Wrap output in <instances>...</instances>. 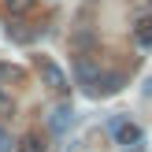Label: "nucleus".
Segmentation results:
<instances>
[{"label": "nucleus", "mask_w": 152, "mask_h": 152, "mask_svg": "<svg viewBox=\"0 0 152 152\" xmlns=\"http://www.w3.org/2000/svg\"><path fill=\"white\" fill-rule=\"evenodd\" d=\"M111 134H115V141L123 148H137L141 141H145V130H141L137 123H130V119H115V123H111Z\"/></svg>", "instance_id": "nucleus-1"}, {"label": "nucleus", "mask_w": 152, "mask_h": 152, "mask_svg": "<svg viewBox=\"0 0 152 152\" xmlns=\"http://www.w3.org/2000/svg\"><path fill=\"white\" fill-rule=\"evenodd\" d=\"M37 71H41V82L52 89V93H67V89H71V86H67V74L59 71L52 59H37Z\"/></svg>", "instance_id": "nucleus-2"}, {"label": "nucleus", "mask_w": 152, "mask_h": 152, "mask_svg": "<svg viewBox=\"0 0 152 152\" xmlns=\"http://www.w3.org/2000/svg\"><path fill=\"white\" fill-rule=\"evenodd\" d=\"M123 82H126V74L111 71V74H104V78H96V86L89 89V93H93V96H115L119 89H123Z\"/></svg>", "instance_id": "nucleus-3"}, {"label": "nucleus", "mask_w": 152, "mask_h": 152, "mask_svg": "<svg viewBox=\"0 0 152 152\" xmlns=\"http://www.w3.org/2000/svg\"><path fill=\"white\" fill-rule=\"evenodd\" d=\"M71 123H74V108H71V104L52 108V115H48V130H52V134H67Z\"/></svg>", "instance_id": "nucleus-4"}, {"label": "nucleus", "mask_w": 152, "mask_h": 152, "mask_svg": "<svg viewBox=\"0 0 152 152\" xmlns=\"http://www.w3.org/2000/svg\"><path fill=\"white\" fill-rule=\"evenodd\" d=\"M78 78H82V86L96 82V63H93V56H89V52H82V56H78Z\"/></svg>", "instance_id": "nucleus-5"}, {"label": "nucleus", "mask_w": 152, "mask_h": 152, "mask_svg": "<svg viewBox=\"0 0 152 152\" xmlns=\"http://www.w3.org/2000/svg\"><path fill=\"white\" fill-rule=\"evenodd\" d=\"M134 41H137L141 48H152V19H141L137 26H134Z\"/></svg>", "instance_id": "nucleus-6"}, {"label": "nucleus", "mask_w": 152, "mask_h": 152, "mask_svg": "<svg viewBox=\"0 0 152 152\" xmlns=\"http://www.w3.org/2000/svg\"><path fill=\"white\" fill-rule=\"evenodd\" d=\"M7 37H11V41H19V45H30L34 41V30H26V22H11V26H7Z\"/></svg>", "instance_id": "nucleus-7"}, {"label": "nucleus", "mask_w": 152, "mask_h": 152, "mask_svg": "<svg viewBox=\"0 0 152 152\" xmlns=\"http://www.w3.org/2000/svg\"><path fill=\"white\" fill-rule=\"evenodd\" d=\"M19 152H45V141H41V134H37V130H30L26 137H22Z\"/></svg>", "instance_id": "nucleus-8"}, {"label": "nucleus", "mask_w": 152, "mask_h": 152, "mask_svg": "<svg viewBox=\"0 0 152 152\" xmlns=\"http://www.w3.org/2000/svg\"><path fill=\"white\" fill-rule=\"evenodd\" d=\"M4 4H7V15L19 19V15H26L30 7H34V0H4Z\"/></svg>", "instance_id": "nucleus-9"}, {"label": "nucleus", "mask_w": 152, "mask_h": 152, "mask_svg": "<svg viewBox=\"0 0 152 152\" xmlns=\"http://www.w3.org/2000/svg\"><path fill=\"white\" fill-rule=\"evenodd\" d=\"M0 78H4V82H22V71L11 67V63H0Z\"/></svg>", "instance_id": "nucleus-10"}, {"label": "nucleus", "mask_w": 152, "mask_h": 152, "mask_svg": "<svg viewBox=\"0 0 152 152\" xmlns=\"http://www.w3.org/2000/svg\"><path fill=\"white\" fill-rule=\"evenodd\" d=\"M0 111H11V93L0 86Z\"/></svg>", "instance_id": "nucleus-11"}, {"label": "nucleus", "mask_w": 152, "mask_h": 152, "mask_svg": "<svg viewBox=\"0 0 152 152\" xmlns=\"http://www.w3.org/2000/svg\"><path fill=\"white\" fill-rule=\"evenodd\" d=\"M0 152H11V137L4 134V126H0Z\"/></svg>", "instance_id": "nucleus-12"}, {"label": "nucleus", "mask_w": 152, "mask_h": 152, "mask_svg": "<svg viewBox=\"0 0 152 152\" xmlns=\"http://www.w3.org/2000/svg\"><path fill=\"white\" fill-rule=\"evenodd\" d=\"M145 96H152V78H148V86H145Z\"/></svg>", "instance_id": "nucleus-13"}]
</instances>
